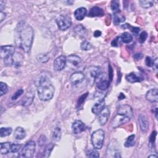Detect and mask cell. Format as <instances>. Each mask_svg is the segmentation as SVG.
I'll return each instance as SVG.
<instances>
[{
	"label": "cell",
	"mask_w": 158,
	"mask_h": 158,
	"mask_svg": "<svg viewBox=\"0 0 158 158\" xmlns=\"http://www.w3.org/2000/svg\"><path fill=\"white\" fill-rule=\"evenodd\" d=\"M33 37V30L30 24L25 21H21L17 23L15 29L14 41L18 48L26 53L30 52Z\"/></svg>",
	"instance_id": "cell-1"
},
{
	"label": "cell",
	"mask_w": 158,
	"mask_h": 158,
	"mask_svg": "<svg viewBox=\"0 0 158 158\" xmlns=\"http://www.w3.org/2000/svg\"><path fill=\"white\" fill-rule=\"evenodd\" d=\"M37 93L40 100L47 101L51 100L55 92V88L50 80L45 75H41L36 81Z\"/></svg>",
	"instance_id": "cell-2"
},
{
	"label": "cell",
	"mask_w": 158,
	"mask_h": 158,
	"mask_svg": "<svg viewBox=\"0 0 158 158\" xmlns=\"http://www.w3.org/2000/svg\"><path fill=\"white\" fill-rule=\"evenodd\" d=\"M105 141V132L101 129L93 132L92 135V143L96 149H101Z\"/></svg>",
	"instance_id": "cell-3"
},
{
	"label": "cell",
	"mask_w": 158,
	"mask_h": 158,
	"mask_svg": "<svg viewBox=\"0 0 158 158\" xmlns=\"http://www.w3.org/2000/svg\"><path fill=\"white\" fill-rule=\"evenodd\" d=\"M95 82H96L97 88L102 91L107 90L110 85V82L107 79L106 73L100 72L97 75Z\"/></svg>",
	"instance_id": "cell-4"
},
{
	"label": "cell",
	"mask_w": 158,
	"mask_h": 158,
	"mask_svg": "<svg viewBox=\"0 0 158 158\" xmlns=\"http://www.w3.org/2000/svg\"><path fill=\"white\" fill-rule=\"evenodd\" d=\"M36 144L33 141H30L26 143L21 152V157L31 158L33 156L35 151Z\"/></svg>",
	"instance_id": "cell-5"
},
{
	"label": "cell",
	"mask_w": 158,
	"mask_h": 158,
	"mask_svg": "<svg viewBox=\"0 0 158 158\" xmlns=\"http://www.w3.org/2000/svg\"><path fill=\"white\" fill-rule=\"evenodd\" d=\"M56 23L58 28L60 30H65L68 29L72 24L70 18L67 16L60 15L56 19Z\"/></svg>",
	"instance_id": "cell-6"
},
{
	"label": "cell",
	"mask_w": 158,
	"mask_h": 158,
	"mask_svg": "<svg viewBox=\"0 0 158 158\" xmlns=\"http://www.w3.org/2000/svg\"><path fill=\"white\" fill-rule=\"evenodd\" d=\"M130 119H131L130 118L127 116H125V115L117 114L116 116H115L112 120V126L113 128H116V127H118L120 125H122L128 123L130 120Z\"/></svg>",
	"instance_id": "cell-7"
},
{
	"label": "cell",
	"mask_w": 158,
	"mask_h": 158,
	"mask_svg": "<svg viewBox=\"0 0 158 158\" xmlns=\"http://www.w3.org/2000/svg\"><path fill=\"white\" fill-rule=\"evenodd\" d=\"M15 48L11 45H6L1 46V50H0V54L1 57L3 59L6 58L11 56H13L15 54Z\"/></svg>",
	"instance_id": "cell-8"
},
{
	"label": "cell",
	"mask_w": 158,
	"mask_h": 158,
	"mask_svg": "<svg viewBox=\"0 0 158 158\" xmlns=\"http://www.w3.org/2000/svg\"><path fill=\"white\" fill-rule=\"evenodd\" d=\"M67 58L64 56H60L54 60L53 63L54 69L56 71H60L64 69L66 65Z\"/></svg>",
	"instance_id": "cell-9"
},
{
	"label": "cell",
	"mask_w": 158,
	"mask_h": 158,
	"mask_svg": "<svg viewBox=\"0 0 158 158\" xmlns=\"http://www.w3.org/2000/svg\"><path fill=\"white\" fill-rule=\"evenodd\" d=\"M85 75L82 72H76L73 73L70 77V81L73 85H77L81 83L83 80Z\"/></svg>",
	"instance_id": "cell-10"
},
{
	"label": "cell",
	"mask_w": 158,
	"mask_h": 158,
	"mask_svg": "<svg viewBox=\"0 0 158 158\" xmlns=\"http://www.w3.org/2000/svg\"><path fill=\"white\" fill-rule=\"evenodd\" d=\"M86 129V126L81 120H77L74 121L72 125V132L75 135H78L83 132Z\"/></svg>",
	"instance_id": "cell-11"
},
{
	"label": "cell",
	"mask_w": 158,
	"mask_h": 158,
	"mask_svg": "<svg viewBox=\"0 0 158 158\" xmlns=\"http://www.w3.org/2000/svg\"><path fill=\"white\" fill-rule=\"evenodd\" d=\"M117 114L125 115V116L132 118L133 117V111L132 107L127 105H120L117 108Z\"/></svg>",
	"instance_id": "cell-12"
},
{
	"label": "cell",
	"mask_w": 158,
	"mask_h": 158,
	"mask_svg": "<svg viewBox=\"0 0 158 158\" xmlns=\"http://www.w3.org/2000/svg\"><path fill=\"white\" fill-rule=\"evenodd\" d=\"M98 115V120L100 124L104 125L107 123L109 115H110V110L107 107H105Z\"/></svg>",
	"instance_id": "cell-13"
},
{
	"label": "cell",
	"mask_w": 158,
	"mask_h": 158,
	"mask_svg": "<svg viewBox=\"0 0 158 158\" xmlns=\"http://www.w3.org/2000/svg\"><path fill=\"white\" fill-rule=\"evenodd\" d=\"M146 98L151 102H157L158 101V90L157 88L148 91L146 94Z\"/></svg>",
	"instance_id": "cell-14"
},
{
	"label": "cell",
	"mask_w": 158,
	"mask_h": 158,
	"mask_svg": "<svg viewBox=\"0 0 158 158\" xmlns=\"http://www.w3.org/2000/svg\"><path fill=\"white\" fill-rule=\"evenodd\" d=\"M67 62L74 68H77L82 63L81 58L75 54H71L67 58Z\"/></svg>",
	"instance_id": "cell-15"
},
{
	"label": "cell",
	"mask_w": 158,
	"mask_h": 158,
	"mask_svg": "<svg viewBox=\"0 0 158 158\" xmlns=\"http://www.w3.org/2000/svg\"><path fill=\"white\" fill-rule=\"evenodd\" d=\"M138 122L140 129L143 132H146L148 129V120L144 114L139 115L138 118Z\"/></svg>",
	"instance_id": "cell-16"
},
{
	"label": "cell",
	"mask_w": 158,
	"mask_h": 158,
	"mask_svg": "<svg viewBox=\"0 0 158 158\" xmlns=\"http://www.w3.org/2000/svg\"><path fill=\"white\" fill-rule=\"evenodd\" d=\"M105 107V100H100L98 102H96L95 104L93 105L92 107V112L94 113L95 114L98 115L101 111Z\"/></svg>",
	"instance_id": "cell-17"
},
{
	"label": "cell",
	"mask_w": 158,
	"mask_h": 158,
	"mask_svg": "<svg viewBox=\"0 0 158 158\" xmlns=\"http://www.w3.org/2000/svg\"><path fill=\"white\" fill-rule=\"evenodd\" d=\"M34 98V93L32 92H28L24 96L22 101V105L23 106H28L32 104Z\"/></svg>",
	"instance_id": "cell-18"
},
{
	"label": "cell",
	"mask_w": 158,
	"mask_h": 158,
	"mask_svg": "<svg viewBox=\"0 0 158 158\" xmlns=\"http://www.w3.org/2000/svg\"><path fill=\"white\" fill-rule=\"evenodd\" d=\"M87 14V10L85 8H79L77 9L74 13L75 19L77 21H82Z\"/></svg>",
	"instance_id": "cell-19"
},
{
	"label": "cell",
	"mask_w": 158,
	"mask_h": 158,
	"mask_svg": "<svg viewBox=\"0 0 158 158\" xmlns=\"http://www.w3.org/2000/svg\"><path fill=\"white\" fill-rule=\"evenodd\" d=\"M105 13L101 8L98 7V6H94L92 8H91L89 13L88 16L94 17H102L104 15Z\"/></svg>",
	"instance_id": "cell-20"
},
{
	"label": "cell",
	"mask_w": 158,
	"mask_h": 158,
	"mask_svg": "<svg viewBox=\"0 0 158 158\" xmlns=\"http://www.w3.org/2000/svg\"><path fill=\"white\" fill-rule=\"evenodd\" d=\"M125 78L127 81L132 83L139 82L143 80V77H142L141 76L137 75L135 73H133V72L130 73L129 74L127 75Z\"/></svg>",
	"instance_id": "cell-21"
},
{
	"label": "cell",
	"mask_w": 158,
	"mask_h": 158,
	"mask_svg": "<svg viewBox=\"0 0 158 158\" xmlns=\"http://www.w3.org/2000/svg\"><path fill=\"white\" fill-rule=\"evenodd\" d=\"M125 20V17L120 10L114 13V23L115 25H119V24L124 22Z\"/></svg>",
	"instance_id": "cell-22"
},
{
	"label": "cell",
	"mask_w": 158,
	"mask_h": 158,
	"mask_svg": "<svg viewBox=\"0 0 158 158\" xmlns=\"http://www.w3.org/2000/svg\"><path fill=\"white\" fill-rule=\"evenodd\" d=\"M100 73L99 68L97 67H90L88 69L87 74L90 76V77L92 78L93 82L95 81V79Z\"/></svg>",
	"instance_id": "cell-23"
},
{
	"label": "cell",
	"mask_w": 158,
	"mask_h": 158,
	"mask_svg": "<svg viewBox=\"0 0 158 158\" xmlns=\"http://www.w3.org/2000/svg\"><path fill=\"white\" fill-rule=\"evenodd\" d=\"M14 136L16 139L21 140V139H22L26 137V131L22 128V127H18L15 130Z\"/></svg>",
	"instance_id": "cell-24"
},
{
	"label": "cell",
	"mask_w": 158,
	"mask_h": 158,
	"mask_svg": "<svg viewBox=\"0 0 158 158\" xmlns=\"http://www.w3.org/2000/svg\"><path fill=\"white\" fill-rule=\"evenodd\" d=\"M11 143L6 142L1 143V148H0V153L1 154H6L11 153Z\"/></svg>",
	"instance_id": "cell-25"
},
{
	"label": "cell",
	"mask_w": 158,
	"mask_h": 158,
	"mask_svg": "<svg viewBox=\"0 0 158 158\" xmlns=\"http://www.w3.org/2000/svg\"><path fill=\"white\" fill-rule=\"evenodd\" d=\"M61 130L59 127L54 129L52 132V139L54 142H59L61 138Z\"/></svg>",
	"instance_id": "cell-26"
},
{
	"label": "cell",
	"mask_w": 158,
	"mask_h": 158,
	"mask_svg": "<svg viewBox=\"0 0 158 158\" xmlns=\"http://www.w3.org/2000/svg\"><path fill=\"white\" fill-rule=\"evenodd\" d=\"M121 41L124 43H129L132 41V36L129 32H124L120 36Z\"/></svg>",
	"instance_id": "cell-27"
},
{
	"label": "cell",
	"mask_w": 158,
	"mask_h": 158,
	"mask_svg": "<svg viewBox=\"0 0 158 158\" xmlns=\"http://www.w3.org/2000/svg\"><path fill=\"white\" fill-rule=\"evenodd\" d=\"M156 135H157V132L156 131H154L151 133V134L149 138V147L152 151H153L154 148V143L156 140Z\"/></svg>",
	"instance_id": "cell-28"
},
{
	"label": "cell",
	"mask_w": 158,
	"mask_h": 158,
	"mask_svg": "<svg viewBox=\"0 0 158 158\" xmlns=\"http://www.w3.org/2000/svg\"><path fill=\"white\" fill-rule=\"evenodd\" d=\"M13 129L11 127H2L0 129V137H5L11 134Z\"/></svg>",
	"instance_id": "cell-29"
},
{
	"label": "cell",
	"mask_w": 158,
	"mask_h": 158,
	"mask_svg": "<svg viewBox=\"0 0 158 158\" xmlns=\"http://www.w3.org/2000/svg\"><path fill=\"white\" fill-rule=\"evenodd\" d=\"M135 135H132L127 138V140L125 142V147H130L135 144Z\"/></svg>",
	"instance_id": "cell-30"
},
{
	"label": "cell",
	"mask_w": 158,
	"mask_h": 158,
	"mask_svg": "<svg viewBox=\"0 0 158 158\" xmlns=\"http://www.w3.org/2000/svg\"><path fill=\"white\" fill-rule=\"evenodd\" d=\"M53 148H54V144L53 143H50L49 144H48L46 147V148H45L43 156L45 157H49L51 154V153Z\"/></svg>",
	"instance_id": "cell-31"
},
{
	"label": "cell",
	"mask_w": 158,
	"mask_h": 158,
	"mask_svg": "<svg viewBox=\"0 0 158 158\" xmlns=\"http://www.w3.org/2000/svg\"><path fill=\"white\" fill-rule=\"evenodd\" d=\"M80 48H81V49L83 51H88L92 49V45L90 43V42L85 40L82 42V43L80 45Z\"/></svg>",
	"instance_id": "cell-32"
},
{
	"label": "cell",
	"mask_w": 158,
	"mask_h": 158,
	"mask_svg": "<svg viewBox=\"0 0 158 158\" xmlns=\"http://www.w3.org/2000/svg\"><path fill=\"white\" fill-rule=\"evenodd\" d=\"M139 4L143 8H149L154 5L153 1H139Z\"/></svg>",
	"instance_id": "cell-33"
},
{
	"label": "cell",
	"mask_w": 158,
	"mask_h": 158,
	"mask_svg": "<svg viewBox=\"0 0 158 158\" xmlns=\"http://www.w3.org/2000/svg\"><path fill=\"white\" fill-rule=\"evenodd\" d=\"M111 8L114 13H115V12L120 11L119 2L118 1H115V0L112 1L111 3Z\"/></svg>",
	"instance_id": "cell-34"
},
{
	"label": "cell",
	"mask_w": 158,
	"mask_h": 158,
	"mask_svg": "<svg viewBox=\"0 0 158 158\" xmlns=\"http://www.w3.org/2000/svg\"><path fill=\"white\" fill-rule=\"evenodd\" d=\"M88 93H85L83 95H82L80 98H78V102H77V107L78 108H80L81 107H82V105H83V103L85 102V101L87 97L88 96Z\"/></svg>",
	"instance_id": "cell-35"
},
{
	"label": "cell",
	"mask_w": 158,
	"mask_h": 158,
	"mask_svg": "<svg viewBox=\"0 0 158 158\" xmlns=\"http://www.w3.org/2000/svg\"><path fill=\"white\" fill-rule=\"evenodd\" d=\"M8 92V86L5 83L1 82L0 83V96H2Z\"/></svg>",
	"instance_id": "cell-36"
},
{
	"label": "cell",
	"mask_w": 158,
	"mask_h": 158,
	"mask_svg": "<svg viewBox=\"0 0 158 158\" xmlns=\"http://www.w3.org/2000/svg\"><path fill=\"white\" fill-rule=\"evenodd\" d=\"M87 156L89 157H100V154L95 149H90L87 152Z\"/></svg>",
	"instance_id": "cell-37"
},
{
	"label": "cell",
	"mask_w": 158,
	"mask_h": 158,
	"mask_svg": "<svg viewBox=\"0 0 158 158\" xmlns=\"http://www.w3.org/2000/svg\"><path fill=\"white\" fill-rule=\"evenodd\" d=\"M148 33L147 32L143 31L142 32L139 36V41L140 43H143L147 39Z\"/></svg>",
	"instance_id": "cell-38"
},
{
	"label": "cell",
	"mask_w": 158,
	"mask_h": 158,
	"mask_svg": "<svg viewBox=\"0 0 158 158\" xmlns=\"http://www.w3.org/2000/svg\"><path fill=\"white\" fill-rule=\"evenodd\" d=\"M48 59H49V57L45 54H40L37 56V60L38 61L41 63H46Z\"/></svg>",
	"instance_id": "cell-39"
},
{
	"label": "cell",
	"mask_w": 158,
	"mask_h": 158,
	"mask_svg": "<svg viewBox=\"0 0 158 158\" xmlns=\"http://www.w3.org/2000/svg\"><path fill=\"white\" fill-rule=\"evenodd\" d=\"M23 90L22 89H20L14 94V95L12 96V100H16L18 98H19V97L23 94Z\"/></svg>",
	"instance_id": "cell-40"
},
{
	"label": "cell",
	"mask_w": 158,
	"mask_h": 158,
	"mask_svg": "<svg viewBox=\"0 0 158 158\" xmlns=\"http://www.w3.org/2000/svg\"><path fill=\"white\" fill-rule=\"evenodd\" d=\"M127 26H128V27L130 28V31L135 36H137L139 34V31H140V29H139L138 27H131L129 26V24H127Z\"/></svg>",
	"instance_id": "cell-41"
},
{
	"label": "cell",
	"mask_w": 158,
	"mask_h": 158,
	"mask_svg": "<svg viewBox=\"0 0 158 158\" xmlns=\"http://www.w3.org/2000/svg\"><path fill=\"white\" fill-rule=\"evenodd\" d=\"M21 145L19 144H11V153H17L20 149Z\"/></svg>",
	"instance_id": "cell-42"
},
{
	"label": "cell",
	"mask_w": 158,
	"mask_h": 158,
	"mask_svg": "<svg viewBox=\"0 0 158 158\" xmlns=\"http://www.w3.org/2000/svg\"><path fill=\"white\" fill-rule=\"evenodd\" d=\"M120 41H121L120 37H119V36H117V37L115 38L111 42V45H112V46H115V47L119 46L120 45Z\"/></svg>",
	"instance_id": "cell-43"
},
{
	"label": "cell",
	"mask_w": 158,
	"mask_h": 158,
	"mask_svg": "<svg viewBox=\"0 0 158 158\" xmlns=\"http://www.w3.org/2000/svg\"><path fill=\"white\" fill-rule=\"evenodd\" d=\"M153 62H154V60L152 59L150 57L148 56V57H147V58H146L145 63H146V64H147V66L152 67L153 65Z\"/></svg>",
	"instance_id": "cell-44"
},
{
	"label": "cell",
	"mask_w": 158,
	"mask_h": 158,
	"mask_svg": "<svg viewBox=\"0 0 158 158\" xmlns=\"http://www.w3.org/2000/svg\"><path fill=\"white\" fill-rule=\"evenodd\" d=\"M46 142V138L45 136H41L38 139V143L41 147L43 146L45 144Z\"/></svg>",
	"instance_id": "cell-45"
},
{
	"label": "cell",
	"mask_w": 158,
	"mask_h": 158,
	"mask_svg": "<svg viewBox=\"0 0 158 158\" xmlns=\"http://www.w3.org/2000/svg\"><path fill=\"white\" fill-rule=\"evenodd\" d=\"M157 64H158V63H157V58H156L154 60V62H153V68L154 69V70L155 71H157Z\"/></svg>",
	"instance_id": "cell-46"
},
{
	"label": "cell",
	"mask_w": 158,
	"mask_h": 158,
	"mask_svg": "<svg viewBox=\"0 0 158 158\" xmlns=\"http://www.w3.org/2000/svg\"><path fill=\"white\" fill-rule=\"evenodd\" d=\"M94 36L95 37H99L101 35V32L100 31V30H96V31L94 32Z\"/></svg>",
	"instance_id": "cell-47"
},
{
	"label": "cell",
	"mask_w": 158,
	"mask_h": 158,
	"mask_svg": "<svg viewBox=\"0 0 158 158\" xmlns=\"http://www.w3.org/2000/svg\"><path fill=\"white\" fill-rule=\"evenodd\" d=\"M6 14L3 12H1V14H0V20H1V22H3V21L6 18Z\"/></svg>",
	"instance_id": "cell-48"
},
{
	"label": "cell",
	"mask_w": 158,
	"mask_h": 158,
	"mask_svg": "<svg viewBox=\"0 0 158 158\" xmlns=\"http://www.w3.org/2000/svg\"><path fill=\"white\" fill-rule=\"evenodd\" d=\"M4 8H5V6H4V2L3 1L0 2V10H1V12H2L3 11Z\"/></svg>",
	"instance_id": "cell-49"
},
{
	"label": "cell",
	"mask_w": 158,
	"mask_h": 158,
	"mask_svg": "<svg viewBox=\"0 0 158 158\" xmlns=\"http://www.w3.org/2000/svg\"><path fill=\"white\" fill-rule=\"evenodd\" d=\"M142 54H136L135 56V58L136 59H140L142 58Z\"/></svg>",
	"instance_id": "cell-50"
},
{
	"label": "cell",
	"mask_w": 158,
	"mask_h": 158,
	"mask_svg": "<svg viewBox=\"0 0 158 158\" xmlns=\"http://www.w3.org/2000/svg\"><path fill=\"white\" fill-rule=\"evenodd\" d=\"M124 98H125L124 95L123 93H120V96H119V100H123Z\"/></svg>",
	"instance_id": "cell-51"
},
{
	"label": "cell",
	"mask_w": 158,
	"mask_h": 158,
	"mask_svg": "<svg viewBox=\"0 0 158 158\" xmlns=\"http://www.w3.org/2000/svg\"><path fill=\"white\" fill-rule=\"evenodd\" d=\"M148 157H155V158H156V157H157V156H156V155H150V156H148Z\"/></svg>",
	"instance_id": "cell-52"
}]
</instances>
